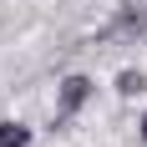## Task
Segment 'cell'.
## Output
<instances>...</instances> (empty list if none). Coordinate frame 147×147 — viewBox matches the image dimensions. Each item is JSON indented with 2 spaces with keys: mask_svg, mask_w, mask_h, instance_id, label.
<instances>
[{
  "mask_svg": "<svg viewBox=\"0 0 147 147\" xmlns=\"http://www.w3.org/2000/svg\"><path fill=\"white\" fill-rule=\"evenodd\" d=\"M112 36H147V5H142V0H127V5L117 10Z\"/></svg>",
  "mask_w": 147,
  "mask_h": 147,
  "instance_id": "cell-1",
  "label": "cell"
},
{
  "mask_svg": "<svg viewBox=\"0 0 147 147\" xmlns=\"http://www.w3.org/2000/svg\"><path fill=\"white\" fill-rule=\"evenodd\" d=\"M86 96H91V81H86V76H66V81H61V117L81 112Z\"/></svg>",
  "mask_w": 147,
  "mask_h": 147,
  "instance_id": "cell-2",
  "label": "cell"
},
{
  "mask_svg": "<svg viewBox=\"0 0 147 147\" xmlns=\"http://www.w3.org/2000/svg\"><path fill=\"white\" fill-rule=\"evenodd\" d=\"M30 142V127H20V122H0V147H26Z\"/></svg>",
  "mask_w": 147,
  "mask_h": 147,
  "instance_id": "cell-3",
  "label": "cell"
},
{
  "mask_svg": "<svg viewBox=\"0 0 147 147\" xmlns=\"http://www.w3.org/2000/svg\"><path fill=\"white\" fill-rule=\"evenodd\" d=\"M117 91H122V96H137V91H147V76L142 71H122L117 76Z\"/></svg>",
  "mask_w": 147,
  "mask_h": 147,
  "instance_id": "cell-4",
  "label": "cell"
},
{
  "mask_svg": "<svg viewBox=\"0 0 147 147\" xmlns=\"http://www.w3.org/2000/svg\"><path fill=\"white\" fill-rule=\"evenodd\" d=\"M142 142H147V117H142Z\"/></svg>",
  "mask_w": 147,
  "mask_h": 147,
  "instance_id": "cell-5",
  "label": "cell"
}]
</instances>
